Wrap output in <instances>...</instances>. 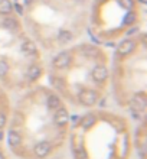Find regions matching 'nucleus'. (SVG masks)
Wrapping results in <instances>:
<instances>
[{"instance_id": "f03ea898", "label": "nucleus", "mask_w": 147, "mask_h": 159, "mask_svg": "<svg viewBox=\"0 0 147 159\" xmlns=\"http://www.w3.org/2000/svg\"><path fill=\"white\" fill-rule=\"evenodd\" d=\"M69 62H71V55L67 51H63L59 55H56V58L54 59V65L56 68H67L69 65Z\"/></svg>"}, {"instance_id": "f257e3e1", "label": "nucleus", "mask_w": 147, "mask_h": 159, "mask_svg": "<svg viewBox=\"0 0 147 159\" xmlns=\"http://www.w3.org/2000/svg\"><path fill=\"white\" fill-rule=\"evenodd\" d=\"M80 101L82 103L84 106H87V107H91V106H94L95 103H97L98 100V94L94 90H88V88H85V90H82V91L80 93Z\"/></svg>"}, {"instance_id": "4be33fe9", "label": "nucleus", "mask_w": 147, "mask_h": 159, "mask_svg": "<svg viewBox=\"0 0 147 159\" xmlns=\"http://www.w3.org/2000/svg\"><path fill=\"white\" fill-rule=\"evenodd\" d=\"M15 6H16L17 13H19V15H22V13H23V6H22V4H15Z\"/></svg>"}, {"instance_id": "412c9836", "label": "nucleus", "mask_w": 147, "mask_h": 159, "mask_svg": "<svg viewBox=\"0 0 147 159\" xmlns=\"http://www.w3.org/2000/svg\"><path fill=\"white\" fill-rule=\"evenodd\" d=\"M6 126V116L3 113H0V129H3Z\"/></svg>"}, {"instance_id": "6ab92c4d", "label": "nucleus", "mask_w": 147, "mask_h": 159, "mask_svg": "<svg viewBox=\"0 0 147 159\" xmlns=\"http://www.w3.org/2000/svg\"><path fill=\"white\" fill-rule=\"evenodd\" d=\"M50 83L54 84L55 87H58V88H63V87H65V83H63L61 78H58V77H56V78H55V77H52V78H50Z\"/></svg>"}, {"instance_id": "5701e85b", "label": "nucleus", "mask_w": 147, "mask_h": 159, "mask_svg": "<svg viewBox=\"0 0 147 159\" xmlns=\"http://www.w3.org/2000/svg\"><path fill=\"white\" fill-rule=\"evenodd\" d=\"M32 2H33V0H25V2H23V3H25L26 6H28V4H30V3H32Z\"/></svg>"}, {"instance_id": "423d86ee", "label": "nucleus", "mask_w": 147, "mask_h": 159, "mask_svg": "<svg viewBox=\"0 0 147 159\" xmlns=\"http://www.w3.org/2000/svg\"><path fill=\"white\" fill-rule=\"evenodd\" d=\"M50 143L49 142H39L36 146H35V155L38 158H45L50 153Z\"/></svg>"}, {"instance_id": "9b49d317", "label": "nucleus", "mask_w": 147, "mask_h": 159, "mask_svg": "<svg viewBox=\"0 0 147 159\" xmlns=\"http://www.w3.org/2000/svg\"><path fill=\"white\" fill-rule=\"evenodd\" d=\"M2 25H3L4 29H12V30H16L19 28V23H17V20L15 17H6Z\"/></svg>"}, {"instance_id": "20e7f679", "label": "nucleus", "mask_w": 147, "mask_h": 159, "mask_svg": "<svg viewBox=\"0 0 147 159\" xmlns=\"http://www.w3.org/2000/svg\"><path fill=\"white\" fill-rule=\"evenodd\" d=\"M54 120L58 126H65L68 121H69V114H68V111L63 109L62 106H61L59 109H56V113H55Z\"/></svg>"}, {"instance_id": "6e6552de", "label": "nucleus", "mask_w": 147, "mask_h": 159, "mask_svg": "<svg viewBox=\"0 0 147 159\" xmlns=\"http://www.w3.org/2000/svg\"><path fill=\"white\" fill-rule=\"evenodd\" d=\"M20 49H22V52H23L25 55L30 57V55H33L35 52H36V45H35L33 41H29V39H26V41L22 42Z\"/></svg>"}, {"instance_id": "f8f14e48", "label": "nucleus", "mask_w": 147, "mask_h": 159, "mask_svg": "<svg viewBox=\"0 0 147 159\" xmlns=\"http://www.w3.org/2000/svg\"><path fill=\"white\" fill-rule=\"evenodd\" d=\"M72 39V34L69 32V30L67 29H61L58 32V41L62 42V43H67V42H69Z\"/></svg>"}, {"instance_id": "aec40b11", "label": "nucleus", "mask_w": 147, "mask_h": 159, "mask_svg": "<svg viewBox=\"0 0 147 159\" xmlns=\"http://www.w3.org/2000/svg\"><path fill=\"white\" fill-rule=\"evenodd\" d=\"M7 71H9L7 64L4 62V61H0V77H4L7 74Z\"/></svg>"}, {"instance_id": "b1692460", "label": "nucleus", "mask_w": 147, "mask_h": 159, "mask_svg": "<svg viewBox=\"0 0 147 159\" xmlns=\"http://www.w3.org/2000/svg\"><path fill=\"white\" fill-rule=\"evenodd\" d=\"M0 159H4V156H3V155H2V153H0Z\"/></svg>"}, {"instance_id": "7ed1b4c3", "label": "nucleus", "mask_w": 147, "mask_h": 159, "mask_svg": "<svg viewBox=\"0 0 147 159\" xmlns=\"http://www.w3.org/2000/svg\"><path fill=\"white\" fill-rule=\"evenodd\" d=\"M134 41H131V39H126V41H123L120 45H118L117 48V54L121 55V57H126V55H128L130 52H133V49H134Z\"/></svg>"}, {"instance_id": "9d476101", "label": "nucleus", "mask_w": 147, "mask_h": 159, "mask_svg": "<svg viewBox=\"0 0 147 159\" xmlns=\"http://www.w3.org/2000/svg\"><path fill=\"white\" fill-rule=\"evenodd\" d=\"M46 104L50 110H56L61 107V98H59L56 94H50L46 100Z\"/></svg>"}, {"instance_id": "a211bd4d", "label": "nucleus", "mask_w": 147, "mask_h": 159, "mask_svg": "<svg viewBox=\"0 0 147 159\" xmlns=\"http://www.w3.org/2000/svg\"><path fill=\"white\" fill-rule=\"evenodd\" d=\"M136 22V13L134 12H128L124 17V23L126 25H131V23H134Z\"/></svg>"}, {"instance_id": "2eb2a0df", "label": "nucleus", "mask_w": 147, "mask_h": 159, "mask_svg": "<svg viewBox=\"0 0 147 159\" xmlns=\"http://www.w3.org/2000/svg\"><path fill=\"white\" fill-rule=\"evenodd\" d=\"M94 121H95V117H94L93 114H87V116L82 117V120H81V126H82L84 129H88V127H91V126L94 125Z\"/></svg>"}, {"instance_id": "ddd939ff", "label": "nucleus", "mask_w": 147, "mask_h": 159, "mask_svg": "<svg viewBox=\"0 0 147 159\" xmlns=\"http://www.w3.org/2000/svg\"><path fill=\"white\" fill-rule=\"evenodd\" d=\"M13 4L10 3V0H0V13L2 15H9L12 12Z\"/></svg>"}, {"instance_id": "1a4fd4ad", "label": "nucleus", "mask_w": 147, "mask_h": 159, "mask_svg": "<svg viewBox=\"0 0 147 159\" xmlns=\"http://www.w3.org/2000/svg\"><path fill=\"white\" fill-rule=\"evenodd\" d=\"M7 142H9V145H10V146H13V148L19 146V145H20V142H22L20 134L17 133V132H15V130H10V132L7 133Z\"/></svg>"}, {"instance_id": "0eeeda50", "label": "nucleus", "mask_w": 147, "mask_h": 159, "mask_svg": "<svg viewBox=\"0 0 147 159\" xmlns=\"http://www.w3.org/2000/svg\"><path fill=\"white\" fill-rule=\"evenodd\" d=\"M130 107L133 111H143L144 107H146V98H144L143 94L133 97L130 101Z\"/></svg>"}, {"instance_id": "39448f33", "label": "nucleus", "mask_w": 147, "mask_h": 159, "mask_svg": "<svg viewBox=\"0 0 147 159\" xmlns=\"http://www.w3.org/2000/svg\"><path fill=\"white\" fill-rule=\"evenodd\" d=\"M93 78L97 81V83H102V81H105L107 80V77H108V70L104 67V65H97V67L93 70Z\"/></svg>"}, {"instance_id": "4468645a", "label": "nucleus", "mask_w": 147, "mask_h": 159, "mask_svg": "<svg viewBox=\"0 0 147 159\" xmlns=\"http://www.w3.org/2000/svg\"><path fill=\"white\" fill-rule=\"evenodd\" d=\"M39 75H41V68L38 65H30L29 70H28L29 80H36V78H39Z\"/></svg>"}, {"instance_id": "f3484780", "label": "nucleus", "mask_w": 147, "mask_h": 159, "mask_svg": "<svg viewBox=\"0 0 147 159\" xmlns=\"http://www.w3.org/2000/svg\"><path fill=\"white\" fill-rule=\"evenodd\" d=\"M118 3H120L121 7L128 9V10H131L134 7V0H118Z\"/></svg>"}, {"instance_id": "dca6fc26", "label": "nucleus", "mask_w": 147, "mask_h": 159, "mask_svg": "<svg viewBox=\"0 0 147 159\" xmlns=\"http://www.w3.org/2000/svg\"><path fill=\"white\" fill-rule=\"evenodd\" d=\"M75 156L76 159H87V152H85L84 146L82 145H78V146H75Z\"/></svg>"}]
</instances>
